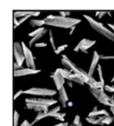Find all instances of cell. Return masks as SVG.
Instances as JSON below:
<instances>
[{"label": "cell", "mask_w": 114, "mask_h": 126, "mask_svg": "<svg viewBox=\"0 0 114 126\" xmlns=\"http://www.w3.org/2000/svg\"><path fill=\"white\" fill-rule=\"evenodd\" d=\"M25 93H30V94H35V95H53L55 93V92L48 89L33 88V89H30L29 91H26Z\"/></svg>", "instance_id": "cell-5"}, {"label": "cell", "mask_w": 114, "mask_h": 126, "mask_svg": "<svg viewBox=\"0 0 114 126\" xmlns=\"http://www.w3.org/2000/svg\"><path fill=\"white\" fill-rule=\"evenodd\" d=\"M44 23H46V22L44 21V20H40V21H36V20H33V21L31 22V24L33 25V26H41V25L44 24Z\"/></svg>", "instance_id": "cell-12"}, {"label": "cell", "mask_w": 114, "mask_h": 126, "mask_svg": "<svg viewBox=\"0 0 114 126\" xmlns=\"http://www.w3.org/2000/svg\"><path fill=\"white\" fill-rule=\"evenodd\" d=\"M86 18H87L88 20H89V23L92 24V26L93 27V29L94 30H96L97 31H98L99 33L103 34L105 36H106L107 38L109 39H112V40L114 41V35L112 33V32H110L109 30H107L105 28H104L103 26H102L101 24H99V23H96V22L94 21V20H92L90 17H88V16H86Z\"/></svg>", "instance_id": "cell-2"}, {"label": "cell", "mask_w": 114, "mask_h": 126, "mask_svg": "<svg viewBox=\"0 0 114 126\" xmlns=\"http://www.w3.org/2000/svg\"><path fill=\"white\" fill-rule=\"evenodd\" d=\"M22 126H30V124H29L27 122H24L23 124H22Z\"/></svg>", "instance_id": "cell-18"}, {"label": "cell", "mask_w": 114, "mask_h": 126, "mask_svg": "<svg viewBox=\"0 0 114 126\" xmlns=\"http://www.w3.org/2000/svg\"><path fill=\"white\" fill-rule=\"evenodd\" d=\"M46 23L49 25H54V26H60V27H70L79 23L78 20L75 19H68L64 17H54V16H49L45 20Z\"/></svg>", "instance_id": "cell-1"}, {"label": "cell", "mask_w": 114, "mask_h": 126, "mask_svg": "<svg viewBox=\"0 0 114 126\" xmlns=\"http://www.w3.org/2000/svg\"><path fill=\"white\" fill-rule=\"evenodd\" d=\"M54 82H55V84H56V86H57V88H58L59 90L63 88L64 77L62 76V74H61L60 71H57V72L54 74Z\"/></svg>", "instance_id": "cell-7"}, {"label": "cell", "mask_w": 114, "mask_h": 126, "mask_svg": "<svg viewBox=\"0 0 114 126\" xmlns=\"http://www.w3.org/2000/svg\"><path fill=\"white\" fill-rule=\"evenodd\" d=\"M22 47L23 49V53H24L25 60H26V62L28 64L29 67H30L32 69H35V63H34V57L32 56L31 52L30 51V49L28 47H26V46L23 43H22Z\"/></svg>", "instance_id": "cell-3"}, {"label": "cell", "mask_w": 114, "mask_h": 126, "mask_svg": "<svg viewBox=\"0 0 114 126\" xmlns=\"http://www.w3.org/2000/svg\"><path fill=\"white\" fill-rule=\"evenodd\" d=\"M59 94H60L59 99H60V101L62 102V105H65L66 102H67V94H66V92H65V90H64V88H62V89L60 90Z\"/></svg>", "instance_id": "cell-11"}, {"label": "cell", "mask_w": 114, "mask_h": 126, "mask_svg": "<svg viewBox=\"0 0 114 126\" xmlns=\"http://www.w3.org/2000/svg\"><path fill=\"white\" fill-rule=\"evenodd\" d=\"M36 72L38 71L35 70V69H19V70L16 71L15 74L16 75H26L28 74H35Z\"/></svg>", "instance_id": "cell-9"}, {"label": "cell", "mask_w": 114, "mask_h": 126, "mask_svg": "<svg viewBox=\"0 0 114 126\" xmlns=\"http://www.w3.org/2000/svg\"><path fill=\"white\" fill-rule=\"evenodd\" d=\"M112 117H105V118H104L103 123H105V124H110V123L112 122Z\"/></svg>", "instance_id": "cell-14"}, {"label": "cell", "mask_w": 114, "mask_h": 126, "mask_svg": "<svg viewBox=\"0 0 114 126\" xmlns=\"http://www.w3.org/2000/svg\"><path fill=\"white\" fill-rule=\"evenodd\" d=\"M92 90H93L92 92H93V94L95 95V97H96L101 103H104V104H105V105H109V100H110V98L104 93V92H102L101 90H99V89H92Z\"/></svg>", "instance_id": "cell-6"}, {"label": "cell", "mask_w": 114, "mask_h": 126, "mask_svg": "<svg viewBox=\"0 0 114 126\" xmlns=\"http://www.w3.org/2000/svg\"><path fill=\"white\" fill-rule=\"evenodd\" d=\"M15 54H16V59L18 65L21 66L23 62V60L25 59V56L24 53H23V47H21V45L19 43L15 44Z\"/></svg>", "instance_id": "cell-4"}, {"label": "cell", "mask_w": 114, "mask_h": 126, "mask_svg": "<svg viewBox=\"0 0 114 126\" xmlns=\"http://www.w3.org/2000/svg\"><path fill=\"white\" fill-rule=\"evenodd\" d=\"M98 58H99V55H98L97 54V53L95 52L94 53V56H93V61H92V65H91V67H90V72H89V74L88 75L91 76L92 75V73L93 72V70H94L95 67L97 66V63H98Z\"/></svg>", "instance_id": "cell-10"}, {"label": "cell", "mask_w": 114, "mask_h": 126, "mask_svg": "<svg viewBox=\"0 0 114 126\" xmlns=\"http://www.w3.org/2000/svg\"><path fill=\"white\" fill-rule=\"evenodd\" d=\"M43 30H44V29H42V28H40V29H38V30H35V31H33L32 33L30 34V36H34V37L36 36L38 34H40L41 32H42Z\"/></svg>", "instance_id": "cell-13"}, {"label": "cell", "mask_w": 114, "mask_h": 126, "mask_svg": "<svg viewBox=\"0 0 114 126\" xmlns=\"http://www.w3.org/2000/svg\"><path fill=\"white\" fill-rule=\"evenodd\" d=\"M66 47H67V46H66V45L62 46V47H59V48L57 49V50H55V53H56V54H59V53H61V52H62V51L63 50V49L65 48Z\"/></svg>", "instance_id": "cell-15"}, {"label": "cell", "mask_w": 114, "mask_h": 126, "mask_svg": "<svg viewBox=\"0 0 114 126\" xmlns=\"http://www.w3.org/2000/svg\"><path fill=\"white\" fill-rule=\"evenodd\" d=\"M36 47H41V46H46L45 43H39V44H36Z\"/></svg>", "instance_id": "cell-17"}, {"label": "cell", "mask_w": 114, "mask_h": 126, "mask_svg": "<svg viewBox=\"0 0 114 126\" xmlns=\"http://www.w3.org/2000/svg\"><path fill=\"white\" fill-rule=\"evenodd\" d=\"M14 126H16L17 125V120H18V114L16 112H15V119H14Z\"/></svg>", "instance_id": "cell-16"}, {"label": "cell", "mask_w": 114, "mask_h": 126, "mask_svg": "<svg viewBox=\"0 0 114 126\" xmlns=\"http://www.w3.org/2000/svg\"><path fill=\"white\" fill-rule=\"evenodd\" d=\"M94 44V42H92V41H88V40H83L82 42H81V43L76 47L75 50H78V49H82V50H85V49H87L88 47H90L92 45Z\"/></svg>", "instance_id": "cell-8"}]
</instances>
